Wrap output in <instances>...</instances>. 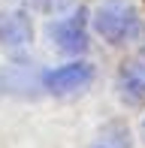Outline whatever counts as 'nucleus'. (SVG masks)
Wrapping results in <instances>:
<instances>
[{
    "label": "nucleus",
    "mask_w": 145,
    "mask_h": 148,
    "mask_svg": "<svg viewBox=\"0 0 145 148\" xmlns=\"http://www.w3.org/2000/svg\"><path fill=\"white\" fill-rule=\"evenodd\" d=\"M94 27L109 42H127L139 33V15L127 0H106L94 12Z\"/></svg>",
    "instance_id": "1"
},
{
    "label": "nucleus",
    "mask_w": 145,
    "mask_h": 148,
    "mask_svg": "<svg viewBox=\"0 0 145 148\" xmlns=\"http://www.w3.org/2000/svg\"><path fill=\"white\" fill-rule=\"evenodd\" d=\"M51 39L64 51H82L85 49V15L76 12L72 18H64V21L51 24Z\"/></svg>",
    "instance_id": "4"
},
{
    "label": "nucleus",
    "mask_w": 145,
    "mask_h": 148,
    "mask_svg": "<svg viewBox=\"0 0 145 148\" xmlns=\"http://www.w3.org/2000/svg\"><path fill=\"white\" fill-rule=\"evenodd\" d=\"M118 88L124 100L130 103H145V60H130L124 64L121 76H118Z\"/></svg>",
    "instance_id": "5"
},
{
    "label": "nucleus",
    "mask_w": 145,
    "mask_h": 148,
    "mask_svg": "<svg viewBox=\"0 0 145 148\" xmlns=\"http://www.w3.org/2000/svg\"><path fill=\"white\" fill-rule=\"evenodd\" d=\"M91 76H94V70H91L88 64H67V66H57V70L45 73V88L51 94H72V91H82L85 85L91 82Z\"/></svg>",
    "instance_id": "2"
},
{
    "label": "nucleus",
    "mask_w": 145,
    "mask_h": 148,
    "mask_svg": "<svg viewBox=\"0 0 145 148\" xmlns=\"http://www.w3.org/2000/svg\"><path fill=\"white\" fill-rule=\"evenodd\" d=\"M0 42L9 51H24L30 42V21L21 12H0Z\"/></svg>",
    "instance_id": "3"
}]
</instances>
